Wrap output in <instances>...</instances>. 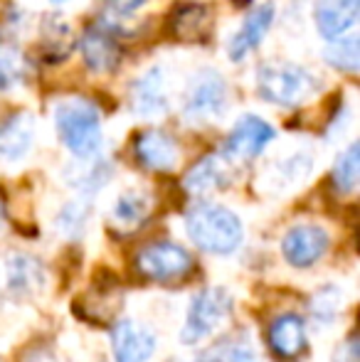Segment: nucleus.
Here are the masks:
<instances>
[{
	"instance_id": "1",
	"label": "nucleus",
	"mask_w": 360,
	"mask_h": 362,
	"mask_svg": "<svg viewBox=\"0 0 360 362\" xmlns=\"http://www.w3.org/2000/svg\"><path fill=\"white\" fill-rule=\"evenodd\" d=\"M54 129L77 160H91L104 144L101 111L89 96H64L54 104Z\"/></svg>"
},
{
	"instance_id": "2",
	"label": "nucleus",
	"mask_w": 360,
	"mask_h": 362,
	"mask_svg": "<svg viewBox=\"0 0 360 362\" xmlns=\"http://www.w3.org/2000/svg\"><path fill=\"white\" fill-rule=\"evenodd\" d=\"M318 91H321V79L296 62L267 59L257 67V94L279 109H298Z\"/></svg>"
},
{
	"instance_id": "3",
	"label": "nucleus",
	"mask_w": 360,
	"mask_h": 362,
	"mask_svg": "<svg viewBox=\"0 0 360 362\" xmlns=\"http://www.w3.org/2000/svg\"><path fill=\"white\" fill-rule=\"evenodd\" d=\"M187 237L210 254H232L245 239V227L232 210L212 202H200L185 217Z\"/></svg>"
},
{
	"instance_id": "4",
	"label": "nucleus",
	"mask_w": 360,
	"mask_h": 362,
	"mask_svg": "<svg viewBox=\"0 0 360 362\" xmlns=\"http://www.w3.org/2000/svg\"><path fill=\"white\" fill-rule=\"evenodd\" d=\"M227 104H230V89L225 76L212 67H202L187 79L180 114L187 124L205 126L220 121L227 111Z\"/></svg>"
},
{
	"instance_id": "5",
	"label": "nucleus",
	"mask_w": 360,
	"mask_h": 362,
	"mask_svg": "<svg viewBox=\"0 0 360 362\" xmlns=\"http://www.w3.org/2000/svg\"><path fill=\"white\" fill-rule=\"evenodd\" d=\"M232 313V296L225 288H202L195 293L187 308L185 323L180 330V343L182 345H197L207 340Z\"/></svg>"
},
{
	"instance_id": "6",
	"label": "nucleus",
	"mask_w": 360,
	"mask_h": 362,
	"mask_svg": "<svg viewBox=\"0 0 360 362\" xmlns=\"http://www.w3.org/2000/svg\"><path fill=\"white\" fill-rule=\"evenodd\" d=\"M47 272L42 262L25 252L0 254V300H30L45 291Z\"/></svg>"
},
{
	"instance_id": "7",
	"label": "nucleus",
	"mask_w": 360,
	"mask_h": 362,
	"mask_svg": "<svg viewBox=\"0 0 360 362\" xmlns=\"http://www.w3.org/2000/svg\"><path fill=\"white\" fill-rule=\"evenodd\" d=\"M192 267L195 262H192L190 252L173 242H153L141 249L136 257V269L146 279L161 284L180 281L192 272Z\"/></svg>"
},
{
	"instance_id": "8",
	"label": "nucleus",
	"mask_w": 360,
	"mask_h": 362,
	"mask_svg": "<svg viewBox=\"0 0 360 362\" xmlns=\"http://www.w3.org/2000/svg\"><path fill=\"white\" fill-rule=\"evenodd\" d=\"M277 139V131L269 121L255 114H242L235 121L232 131L227 134L225 146H222V156L230 163H245L255 160L267 151V146Z\"/></svg>"
},
{
	"instance_id": "9",
	"label": "nucleus",
	"mask_w": 360,
	"mask_h": 362,
	"mask_svg": "<svg viewBox=\"0 0 360 362\" xmlns=\"http://www.w3.org/2000/svg\"><path fill=\"white\" fill-rule=\"evenodd\" d=\"M129 106L139 119L153 121L168 114L170 94H168V74L163 64L144 69L134 79L129 89Z\"/></svg>"
},
{
	"instance_id": "10",
	"label": "nucleus",
	"mask_w": 360,
	"mask_h": 362,
	"mask_svg": "<svg viewBox=\"0 0 360 362\" xmlns=\"http://www.w3.org/2000/svg\"><path fill=\"white\" fill-rule=\"evenodd\" d=\"M281 252L291 267L308 269L328 252V232L321 224H294L281 239Z\"/></svg>"
},
{
	"instance_id": "11",
	"label": "nucleus",
	"mask_w": 360,
	"mask_h": 362,
	"mask_svg": "<svg viewBox=\"0 0 360 362\" xmlns=\"http://www.w3.org/2000/svg\"><path fill=\"white\" fill-rule=\"evenodd\" d=\"M274 18H277L274 3H262L245 15V20H242V25L237 28V33L232 35L230 42H227V57H230V62H235V64L245 62V59L265 42V37L269 35V30L274 25Z\"/></svg>"
},
{
	"instance_id": "12",
	"label": "nucleus",
	"mask_w": 360,
	"mask_h": 362,
	"mask_svg": "<svg viewBox=\"0 0 360 362\" xmlns=\"http://www.w3.org/2000/svg\"><path fill=\"white\" fill-rule=\"evenodd\" d=\"M79 52H82V62L91 74H111L121 62V45L114 33L104 28V25L94 23L79 35Z\"/></svg>"
},
{
	"instance_id": "13",
	"label": "nucleus",
	"mask_w": 360,
	"mask_h": 362,
	"mask_svg": "<svg viewBox=\"0 0 360 362\" xmlns=\"http://www.w3.org/2000/svg\"><path fill=\"white\" fill-rule=\"evenodd\" d=\"M134 156L146 170L170 173V170H175L180 163V148L170 134L151 129V131H141V134L136 136Z\"/></svg>"
},
{
	"instance_id": "14",
	"label": "nucleus",
	"mask_w": 360,
	"mask_h": 362,
	"mask_svg": "<svg viewBox=\"0 0 360 362\" xmlns=\"http://www.w3.org/2000/svg\"><path fill=\"white\" fill-rule=\"evenodd\" d=\"M360 0H316L313 3V25L321 40L331 42L353 33L358 25Z\"/></svg>"
},
{
	"instance_id": "15",
	"label": "nucleus",
	"mask_w": 360,
	"mask_h": 362,
	"mask_svg": "<svg viewBox=\"0 0 360 362\" xmlns=\"http://www.w3.org/2000/svg\"><path fill=\"white\" fill-rule=\"evenodd\" d=\"M111 350L116 362H146L156 350V338L149 328L124 318L111 330Z\"/></svg>"
},
{
	"instance_id": "16",
	"label": "nucleus",
	"mask_w": 360,
	"mask_h": 362,
	"mask_svg": "<svg viewBox=\"0 0 360 362\" xmlns=\"http://www.w3.org/2000/svg\"><path fill=\"white\" fill-rule=\"evenodd\" d=\"M269 350L279 360H296L306 350V323L301 315L284 313L277 315L267 333Z\"/></svg>"
},
{
	"instance_id": "17",
	"label": "nucleus",
	"mask_w": 360,
	"mask_h": 362,
	"mask_svg": "<svg viewBox=\"0 0 360 362\" xmlns=\"http://www.w3.org/2000/svg\"><path fill=\"white\" fill-rule=\"evenodd\" d=\"M121 305H124V288L116 284V279H106V281H94L79 298V313L94 323H111L119 315Z\"/></svg>"
},
{
	"instance_id": "18",
	"label": "nucleus",
	"mask_w": 360,
	"mask_h": 362,
	"mask_svg": "<svg viewBox=\"0 0 360 362\" xmlns=\"http://www.w3.org/2000/svg\"><path fill=\"white\" fill-rule=\"evenodd\" d=\"M230 160H227L225 156H205L200 158V160L195 163V165L187 170L185 180H182V185H185V190L190 192V195H210V192L215 190H222V187L230 185Z\"/></svg>"
},
{
	"instance_id": "19",
	"label": "nucleus",
	"mask_w": 360,
	"mask_h": 362,
	"mask_svg": "<svg viewBox=\"0 0 360 362\" xmlns=\"http://www.w3.org/2000/svg\"><path fill=\"white\" fill-rule=\"evenodd\" d=\"M35 141L33 116L20 111L0 124V163H18L30 153Z\"/></svg>"
},
{
	"instance_id": "20",
	"label": "nucleus",
	"mask_w": 360,
	"mask_h": 362,
	"mask_svg": "<svg viewBox=\"0 0 360 362\" xmlns=\"http://www.w3.org/2000/svg\"><path fill=\"white\" fill-rule=\"evenodd\" d=\"M151 215V197L141 190H126L116 197L111 207V222L121 232H134Z\"/></svg>"
},
{
	"instance_id": "21",
	"label": "nucleus",
	"mask_w": 360,
	"mask_h": 362,
	"mask_svg": "<svg viewBox=\"0 0 360 362\" xmlns=\"http://www.w3.org/2000/svg\"><path fill=\"white\" fill-rule=\"evenodd\" d=\"M212 15L210 8L205 3H180L178 8L170 15V33L180 40H197L207 33V25H210Z\"/></svg>"
},
{
	"instance_id": "22",
	"label": "nucleus",
	"mask_w": 360,
	"mask_h": 362,
	"mask_svg": "<svg viewBox=\"0 0 360 362\" xmlns=\"http://www.w3.org/2000/svg\"><path fill=\"white\" fill-rule=\"evenodd\" d=\"M28 62L15 40L0 35V91H13L25 81Z\"/></svg>"
},
{
	"instance_id": "23",
	"label": "nucleus",
	"mask_w": 360,
	"mask_h": 362,
	"mask_svg": "<svg viewBox=\"0 0 360 362\" xmlns=\"http://www.w3.org/2000/svg\"><path fill=\"white\" fill-rule=\"evenodd\" d=\"M323 59L328 67L348 76H356L360 69V42L358 33H348L338 40H331L323 49Z\"/></svg>"
},
{
	"instance_id": "24",
	"label": "nucleus",
	"mask_w": 360,
	"mask_h": 362,
	"mask_svg": "<svg viewBox=\"0 0 360 362\" xmlns=\"http://www.w3.org/2000/svg\"><path fill=\"white\" fill-rule=\"evenodd\" d=\"M358 180H360V146L353 141L336 158V165L331 170V182L338 195H351V192H356Z\"/></svg>"
},
{
	"instance_id": "25",
	"label": "nucleus",
	"mask_w": 360,
	"mask_h": 362,
	"mask_svg": "<svg viewBox=\"0 0 360 362\" xmlns=\"http://www.w3.org/2000/svg\"><path fill=\"white\" fill-rule=\"evenodd\" d=\"M72 45H74V40H72V33H69V25L64 23L57 13L47 15V18L42 20V49L47 52V57L67 59Z\"/></svg>"
},
{
	"instance_id": "26",
	"label": "nucleus",
	"mask_w": 360,
	"mask_h": 362,
	"mask_svg": "<svg viewBox=\"0 0 360 362\" xmlns=\"http://www.w3.org/2000/svg\"><path fill=\"white\" fill-rule=\"evenodd\" d=\"M79 163H82V170L77 173L72 185L77 187L82 195H94L96 190H101V187L109 182L111 165L106 160H101L99 156L91 158V160H79Z\"/></svg>"
},
{
	"instance_id": "27",
	"label": "nucleus",
	"mask_w": 360,
	"mask_h": 362,
	"mask_svg": "<svg viewBox=\"0 0 360 362\" xmlns=\"http://www.w3.org/2000/svg\"><path fill=\"white\" fill-rule=\"evenodd\" d=\"M341 308H343V293L338 288L318 291V293L313 296V300H311L313 318H316L318 323H321V320H323V323H331Z\"/></svg>"
},
{
	"instance_id": "28",
	"label": "nucleus",
	"mask_w": 360,
	"mask_h": 362,
	"mask_svg": "<svg viewBox=\"0 0 360 362\" xmlns=\"http://www.w3.org/2000/svg\"><path fill=\"white\" fill-rule=\"evenodd\" d=\"M87 210H89V205L82 200L67 202L57 215V229L62 234H69V237L79 234L84 229V224H87Z\"/></svg>"
},
{
	"instance_id": "29",
	"label": "nucleus",
	"mask_w": 360,
	"mask_h": 362,
	"mask_svg": "<svg viewBox=\"0 0 360 362\" xmlns=\"http://www.w3.org/2000/svg\"><path fill=\"white\" fill-rule=\"evenodd\" d=\"M277 173H279V182H301L303 177L311 173V156L308 153H294V156L284 158L279 160L277 165Z\"/></svg>"
},
{
	"instance_id": "30",
	"label": "nucleus",
	"mask_w": 360,
	"mask_h": 362,
	"mask_svg": "<svg viewBox=\"0 0 360 362\" xmlns=\"http://www.w3.org/2000/svg\"><path fill=\"white\" fill-rule=\"evenodd\" d=\"M207 360L210 362H260L255 348H252L250 343H245V340H232V343L220 345V348L207 355Z\"/></svg>"
},
{
	"instance_id": "31",
	"label": "nucleus",
	"mask_w": 360,
	"mask_h": 362,
	"mask_svg": "<svg viewBox=\"0 0 360 362\" xmlns=\"http://www.w3.org/2000/svg\"><path fill=\"white\" fill-rule=\"evenodd\" d=\"M338 362H358V340L356 335H348L346 343H343L341 353H338Z\"/></svg>"
},
{
	"instance_id": "32",
	"label": "nucleus",
	"mask_w": 360,
	"mask_h": 362,
	"mask_svg": "<svg viewBox=\"0 0 360 362\" xmlns=\"http://www.w3.org/2000/svg\"><path fill=\"white\" fill-rule=\"evenodd\" d=\"M114 5V10L119 15H129V13H136L139 8H144L146 0H109Z\"/></svg>"
},
{
	"instance_id": "33",
	"label": "nucleus",
	"mask_w": 360,
	"mask_h": 362,
	"mask_svg": "<svg viewBox=\"0 0 360 362\" xmlns=\"http://www.w3.org/2000/svg\"><path fill=\"white\" fill-rule=\"evenodd\" d=\"M25 362H62L54 353H50V350H35V353H30Z\"/></svg>"
},
{
	"instance_id": "34",
	"label": "nucleus",
	"mask_w": 360,
	"mask_h": 362,
	"mask_svg": "<svg viewBox=\"0 0 360 362\" xmlns=\"http://www.w3.org/2000/svg\"><path fill=\"white\" fill-rule=\"evenodd\" d=\"M232 3H235V5H237V8H245V5H250V3H252V0H232Z\"/></svg>"
},
{
	"instance_id": "35",
	"label": "nucleus",
	"mask_w": 360,
	"mask_h": 362,
	"mask_svg": "<svg viewBox=\"0 0 360 362\" xmlns=\"http://www.w3.org/2000/svg\"><path fill=\"white\" fill-rule=\"evenodd\" d=\"M52 5H64V3H69V0H50Z\"/></svg>"
},
{
	"instance_id": "36",
	"label": "nucleus",
	"mask_w": 360,
	"mask_h": 362,
	"mask_svg": "<svg viewBox=\"0 0 360 362\" xmlns=\"http://www.w3.org/2000/svg\"><path fill=\"white\" fill-rule=\"evenodd\" d=\"M195 362H210V360H207V355H205V358H197Z\"/></svg>"
}]
</instances>
